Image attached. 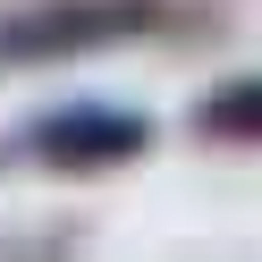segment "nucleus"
Returning <instances> with one entry per match:
<instances>
[{"mask_svg":"<svg viewBox=\"0 0 262 262\" xmlns=\"http://www.w3.org/2000/svg\"><path fill=\"white\" fill-rule=\"evenodd\" d=\"M17 152L34 169H51V178H110V169L152 152V119L119 110V102H59L17 136Z\"/></svg>","mask_w":262,"mask_h":262,"instance_id":"2","label":"nucleus"},{"mask_svg":"<svg viewBox=\"0 0 262 262\" xmlns=\"http://www.w3.org/2000/svg\"><path fill=\"white\" fill-rule=\"evenodd\" d=\"M194 136L203 144H228V152H254L262 144V76H228L194 102Z\"/></svg>","mask_w":262,"mask_h":262,"instance_id":"3","label":"nucleus"},{"mask_svg":"<svg viewBox=\"0 0 262 262\" xmlns=\"http://www.w3.org/2000/svg\"><path fill=\"white\" fill-rule=\"evenodd\" d=\"M178 26V0H34L0 17V68H59Z\"/></svg>","mask_w":262,"mask_h":262,"instance_id":"1","label":"nucleus"}]
</instances>
